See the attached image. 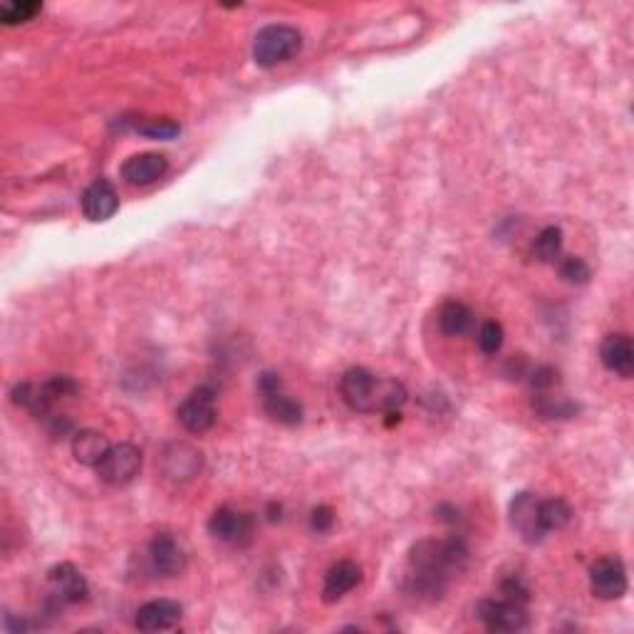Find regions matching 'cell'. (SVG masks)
<instances>
[{
    "label": "cell",
    "mask_w": 634,
    "mask_h": 634,
    "mask_svg": "<svg viewBox=\"0 0 634 634\" xmlns=\"http://www.w3.org/2000/svg\"><path fill=\"white\" fill-rule=\"evenodd\" d=\"M466 565H469V545L456 535L444 540H419L409 553L407 592L424 602L441 600L449 580L464 573Z\"/></svg>",
    "instance_id": "1"
},
{
    "label": "cell",
    "mask_w": 634,
    "mask_h": 634,
    "mask_svg": "<svg viewBox=\"0 0 634 634\" xmlns=\"http://www.w3.org/2000/svg\"><path fill=\"white\" fill-rule=\"evenodd\" d=\"M340 394L352 412H402L407 389L397 379H377L365 367H350L340 379Z\"/></svg>",
    "instance_id": "2"
},
{
    "label": "cell",
    "mask_w": 634,
    "mask_h": 634,
    "mask_svg": "<svg viewBox=\"0 0 634 634\" xmlns=\"http://www.w3.org/2000/svg\"><path fill=\"white\" fill-rule=\"evenodd\" d=\"M303 48V35L293 25H265L253 38V60L263 70L293 60Z\"/></svg>",
    "instance_id": "3"
},
{
    "label": "cell",
    "mask_w": 634,
    "mask_h": 634,
    "mask_svg": "<svg viewBox=\"0 0 634 634\" xmlns=\"http://www.w3.org/2000/svg\"><path fill=\"white\" fill-rule=\"evenodd\" d=\"M139 471H142V449L129 444V441L109 446L105 459L97 464L100 481H105L107 486L114 488L129 486L139 476Z\"/></svg>",
    "instance_id": "4"
},
{
    "label": "cell",
    "mask_w": 634,
    "mask_h": 634,
    "mask_svg": "<svg viewBox=\"0 0 634 634\" xmlns=\"http://www.w3.org/2000/svg\"><path fill=\"white\" fill-rule=\"evenodd\" d=\"M258 394H261L265 414L273 422L283 426H298L303 422V407H300V402H295L293 397H288L283 392V379L278 374L263 372L258 377Z\"/></svg>",
    "instance_id": "5"
},
{
    "label": "cell",
    "mask_w": 634,
    "mask_h": 634,
    "mask_svg": "<svg viewBox=\"0 0 634 634\" xmlns=\"http://www.w3.org/2000/svg\"><path fill=\"white\" fill-rule=\"evenodd\" d=\"M476 617L488 632H523L528 627V610L521 602L481 600L476 607Z\"/></svg>",
    "instance_id": "6"
},
{
    "label": "cell",
    "mask_w": 634,
    "mask_h": 634,
    "mask_svg": "<svg viewBox=\"0 0 634 634\" xmlns=\"http://www.w3.org/2000/svg\"><path fill=\"white\" fill-rule=\"evenodd\" d=\"M176 419L189 434H206L216 424V394L211 387H199L179 404Z\"/></svg>",
    "instance_id": "7"
},
{
    "label": "cell",
    "mask_w": 634,
    "mask_h": 634,
    "mask_svg": "<svg viewBox=\"0 0 634 634\" xmlns=\"http://www.w3.org/2000/svg\"><path fill=\"white\" fill-rule=\"evenodd\" d=\"M590 590L597 600H620L627 592V568L620 558L607 555L592 563Z\"/></svg>",
    "instance_id": "8"
},
{
    "label": "cell",
    "mask_w": 634,
    "mask_h": 634,
    "mask_svg": "<svg viewBox=\"0 0 634 634\" xmlns=\"http://www.w3.org/2000/svg\"><path fill=\"white\" fill-rule=\"evenodd\" d=\"M538 503L540 498L535 493L521 491L513 496L511 506H508V518H511V526L526 540L528 545H538L545 540V530L540 526V518H538Z\"/></svg>",
    "instance_id": "9"
},
{
    "label": "cell",
    "mask_w": 634,
    "mask_h": 634,
    "mask_svg": "<svg viewBox=\"0 0 634 634\" xmlns=\"http://www.w3.org/2000/svg\"><path fill=\"white\" fill-rule=\"evenodd\" d=\"M209 533L231 545H246L253 538V518L231 506H221L209 521Z\"/></svg>",
    "instance_id": "10"
},
{
    "label": "cell",
    "mask_w": 634,
    "mask_h": 634,
    "mask_svg": "<svg viewBox=\"0 0 634 634\" xmlns=\"http://www.w3.org/2000/svg\"><path fill=\"white\" fill-rule=\"evenodd\" d=\"M48 580L53 585V597L57 605H80L90 595V585H87L85 575L72 563L55 565L48 573Z\"/></svg>",
    "instance_id": "11"
},
{
    "label": "cell",
    "mask_w": 634,
    "mask_h": 634,
    "mask_svg": "<svg viewBox=\"0 0 634 634\" xmlns=\"http://www.w3.org/2000/svg\"><path fill=\"white\" fill-rule=\"evenodd\" d=\"M80 206L87 221L102 223V221H109V218L117 213L119 196L107 179H97L92 181L85 191H82Z\"/></svg>",
    "instance_id": "12"
},
{
    "label": "cell",
    "mask_w": 634,
    "mask_h": 634,
    "mask_svg": "<svg viewBox=\"0 0 634 634\" xmlns=\"http://www.w3.org/2000/svg\"><path fill=\"white\" fill-rule=\"evenodd\" d=\"M169 171V159L157 152L134 154L122 164V179L129 186H152Z\"/></svg>",
    "instance_id": "13"
},
{
    "label": "cell",
    "mask_w": 634,
    "mask_h": 634,
    "mask_svg": "<svg viewBox=\"0 0 634 634\" xmlns=\"http://www.w3.org/2000/svg\"><path fill=\"white\" fill-rule=\"evenodd\" d=\"M149 563H152L154 573L164 575V578H174L186 568V555L181 545L176 543L174 535L159 533L149 543Z\"/></svg>",
    "instance_id": "14"
},
{
    "label": "cell",
    "mask_w": 634,
    "mask_h": 634,
    "mask_svg": "<svg viewBox=\"0 0 634 634\" xmlns=\"http://www.w3.org/2000/svg\"><path fill=\"white\" fill-rule=\"evenodd\" d=\"M600 360L607 372L617 374L622 379H630L634 374V345L630 335H607L600 345Z\"/></svg>",
    "instance_id": "15"
},
{
    "label": "cell",
    "mask_w": 634,
    "mask_h": 634,
    "mask_svg": "<svg viewBox=\"0 0 634 634\" xmlns=\"http://www.w3.org/2000/svg\"><path fill=\"white\" fill-rule=\"evenodd\" d=\"M181 615H184V607L174 600H152L144 602L137 610L134 617V625L142 632H161L171 630L174 625H179Z\"/></svg>",
    "instance_id": "16"
},
{
    "label": "cell",
    "mask_w": 634,
    "mask_h": 634,
    "mask_svg": "<svg viewBox=\"0 0 634 634\" xmlns=\"http://www.w3.org/2000/svg\"><path fill=\"white\" fill-rule=\"evenodd\" d=\"M362 580L360 565L352 563V560H340V563L332 565L325 575V585H322V600L327 605L342 600L350 590H355Z\"/></svg>",
    "instance_id": "17"
},
{
    "label": "cell",
    "mask_w": 634,
    "mask_h": 634,
    "mask_svg": "<svg viewBox=\"0 0 634 634\" xmlns=\"http://www.w3.org/2000/svg\"><path fill=\"white\" fill-rule=\"evenodd\" d=\"M439 330L449 337H461L469 335L476 325V315L469 305H464L461 300H449L439 308Z\"/></svg>",
    "instance_id": "18"
},
{
    "label": "cell",
    "mask_w": 634,
    "mask_h": 634,
    "mask_svg": "<svg viewBox=\"0 0 634 634\" xmlns=\"http://www.w3.org/2000/svg\"><path fill=\"white\" fill-rule=\"evenodd\" d=\"M109 441L107 436H102L100 431L92 429H82L72 436V456L80 461L82 466H95L105 459V454L109 451Z\"/></svg>",
    "instance_id": "19"
},
{
    "label": "cell",
    "mask_w": 634,
    "mask_h": 634,
    "mask_svg": "<svg viewBox=\"0 0 634 634\" xmlns=\"http://www.w3.org/2000/svg\"><path fill=\"white\" fill-rule=\"evenodd\" d=\"M164 466L166 474L176 481H186V478L196 476V471L201 469V454L196 449H191L189 444H174L164 454Z\"/></svg>",
    "instance_id": "20"
},
{
    "label": "cell",
    "mask_w": 634,
    "mask_h": 634,
    "mask_svg": "<svg viewBox=\"0 0 634 634\" xmlns=\"http://www.w3.org/2000/svg\"><path fill=\"white\" fill-rule=\"evenodd\" d=\"M538 518L545 533H553L573 521V508L563 498H548V501L538 503Z\"/></svg>",
    "instance_id": "21"
},
{
    "label": "cell",
    "mask_w": 634,
    "mask_h": 634,
    "mask_svg": "<svg viewBox=\"0 0 634 634\" xmlns=\"http://www.w3.org/2000/svg\"><path fill=\"white\" fill-rule=\"evenodd\" d=\"M560 253H563V231L558 226L543 228L533 243V256L540 263H558Z\"/></svg>",
    "instance_id": "22"
},
{
    "label": "cell",
    "mask_w": 634,
    "mask_h": 634,
    "mask_svg": "<svg viewBox=\"0 0 634 634\" xmlns=\"http://www.w3.org/2000/svg\"><path fill=\"white\" fill-rule=\"evenodd\" d=\"M533 407L535 412L548 419H570L578 414V404L575 402H568L563 397H545L543 392L533 399Z\"/></svg>",
    "instance_id": "23"
},
{
    "label": "cell",
    "mask_w": 634,
    "mask_h": 634,
    "mask_svg": "<svg viewBox=\"0 0 634 634\" xmlns=\"http://www.w3.org/2000/svg\"><path fill=\"white\" fill-rule=\"evenodd\" d=\"M132 129L137 134H142V137L161 139V142H169V139H174L181 132V127L174 119H139V122L132 124Z\"/></svg>",
    "instance_id": "24"
},
{
    "label": "cell",
    "mask_w": 634,
    "mask_h": 634,
    "mask_svg": "<svg viewBox=\"0 0 634 634\" xmlns=\"http://www.w3.org/2000/svg\"><path fill=\"white\" fill-rule=\"evenodd\" d=\"M40 10H43V3H38V0H15V3L0 8V20H3V25H20L33 20Z\"/></svg>",
    "instance_id": "25"
},
{
    "label": "cell",
    "mask_w": 634,
    "mask_h": 634,
    "mask_svg": "<svg viewBox=\"0 0 634 634\" xmlns=\"http://www.w3.org/2000/svg\"><path fill=\"white\" fill-rule=\"evenodd\" d=\"M478 347H481L483 355H496L503 347V327L501 322L486 320L478 330Z\"/></svg>",
    "instance_id": "26"
},
{
    "label": "cell",
    "mask_w": 634,
    "mask_h": 634,
    "mask_svg": "<svg viewBox=\"0 0 634 634\" xmlns=\"http://www.w3.org/2000/svg\"><path fill=\"white\" fill-rule=\"evenodd\" d=\"M558 270L568 283L585 285L587 280H590V265L582 261V258H575V256L558 258Z\"/></svg>",
    "instance_id": "27"
},
{
    "label": "cell",
    "mask_w": 634,
    "mask_h": 634,
    "mask_svg": "<svg viewBox=\"0 0 634 634\" xmlns=\"http://www.w3.org/2000/svg\"><path fill=\"white\" fill-rule=\"evenodd\" d=\"M555 384H558V372H555L553 367L540 365L530 372V387H533L538 394L548 392V389H553Z\"/></svg>",
    "instance_id": "28"
},
{
    "label": "cell",
    "mask_w": 634,
    "mask_h": 634,
    "mask_svg": "<svg viewBox=\"0 0 634 634\" xmlns=\"http://www.w3.org/2000/svg\"><path fill=\"white\" fill-rule=\"evenodd\" d=\"M501 592H503V597H506V600L521 602V605H528V600H530L528 585L521 578H518V575H513V578L503 580Z\"/></svg>",
    "instance_id": "29"
},
{
    "label": "cell",
    "mask_w": 634,
    "mask_h": 634,
    "mask_svg": "<svg viewBox=\"0 0 634 634\" xmlns=\"http://www.w3.org/2000/svg\"><path fill=\"white\" fill-rule=\"evenodd\" d=\"M310 523H313V530H317V533H327L332 523H335V511L330 506H317L313 516H310Z\"/></svg>",
    "instance_id": "30"
}]
</instances>
